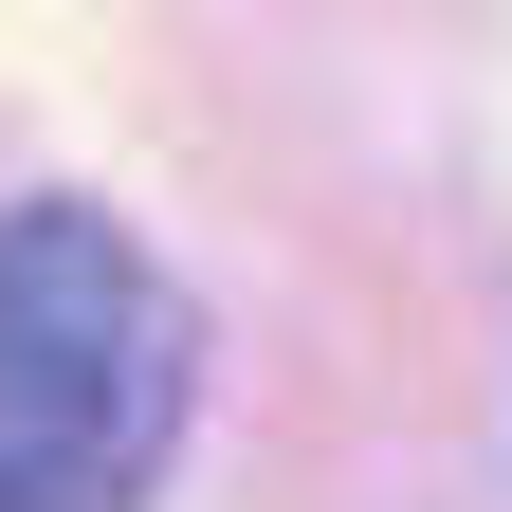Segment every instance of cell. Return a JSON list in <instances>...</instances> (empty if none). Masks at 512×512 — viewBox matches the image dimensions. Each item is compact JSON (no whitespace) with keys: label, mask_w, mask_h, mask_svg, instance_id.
<instances>
[{"label":"cell","mask_w":512,"mask_h":512,"mask_svg":"<svg viewBox=\"0 0 512 512\" xmlns=\"http://www.w3.org/2000/svg\"><path fill=\"white\" fill-rule=\"evenodd\" d=\"M183 366L202 330L110 202L0 220V512H147L183 439Z\"/></svg>","instance_id":"cell-1"}]
</instances>
